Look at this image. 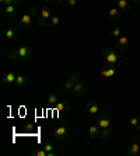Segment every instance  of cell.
<instances>
[{
  "instance_id": "11",
  "label": "cell",
  "mask_w": 140,
  "mask_h": 156,
  "mask_svg": "<svg viewBox=\"0 0 140 156\" xmlns=\"http://www.w3.org/2000/svg\"><path fill=\"white\" fill-rule=\"evenodd\" d=\"M100 131H101V128L98 127L97 124H91L90 127H88V131H87V135H88V138H91V139L100 138Z\"/></svg>"
},
{
  "instance_id": "17",
  "label": "cell",
  "mask_w": 140,
  "mask_h": 156,
  "mask_svg": "<svg viewBox=\"0 0 140 156\" xmlns=\"http://www.w3.org/2000/svg\"><path fill=\"white\" fill-rule=\"evenodd\" d=\"M128 125L130 128H135L136 131H140V120L137 117H129L128 118Z\"/></svg>"
},
{
  "instance_id": "35",
  "label": "cell",
  "mask_w": 140,
  "mask_h": 156,
  "mask_svg": "<svg viewBox=\"0 0 140 156\" xmlns=\"http://www.w3.org/2000/svg\"><path fill=\"white\" fill-rule=\"evenodd\" d=\"M133 4H140V0H132Z\"/></svg>"
},
{
  "instance_id": "6",
  "label": "cell",
  "mask_w": 140,
  "mask_h": 156,
  "mask_svg": "<svg viewBox=\"0 0 140 156\" xmlns=\"http://www.w3.org/2000/svg\"><path fill=\"white\" fill-rule=\"evenodd\" d=\"M72 93L74 96H77V97H83V96L87 94V86L80 80V82H77V83H74Z\"/></svg>"
},
{
  "instance_id": "15",
  "label": "cell",
  "mask_w": 140,
  "mask_h": 156,
  "mask_svg": "<svg viewBox=\"0 0 140 156\" xmlns=\"http://www.w3.org/2000/svg\"><path fill=\"white\" fill-rule=\"evenodd\" d=\"M55 110L59 111V113H67L69 110H70V104L67 101H60L59 100L56 104H55Z\"/></svg>"
},
{
  "instance_id": "30",
  "label": "cell",
  "mask_w": 140,
  "mask_h": 156,
  "mask_svg": "<svg viewBox=\"0 0 140 156\" xmlns=\"http://www.w3.org/2000/svg\"><path fill=\"white\" fill-rule=\"evenodd\" d=\"M27 13H28L29 16H36V13H38V9L35 7V6H31V7H28V10H27Z\"/></svg>"
},
{
  "instance_id": "3",
  "label": "cell",
  "mask_w": 140,
  "mask_h": 156,
  "mask_svg": "<svg viewBox=\"0 0 140 156\" xmlns=\"http://www.w3.org/2000/svg\"><path fill=\"white\" fill-rule=\"evenodd\" d=\"M95 122H97V125L100 128H107V127H111L112 125V118L109 114L102 113L95 117Z\"/></svg>"
},
{
  "instance_id": "38",
  "label": "cell",
  "mask_w": 140,
  "mask_h": 156,
  "mask_svg": "<svg viewBox=\"0 0 140 156\" xmlns=\"http://www.w3.org/2000/svg\"><path fill=\"white\" fill-rule=\"evenodd\" d=\"M0 3H2V4H3V3H4V0H0Z\"/></svg>"
},
{
  "instance_id": "31",
  "label": "cell",
  "mask_w": 140,
  "mask_h": 156,
  "mask_svg": "<svg viewBox=\"0 0 140 156\" xmlns=\"http://www.w3.org/2000/svg\"><path fill=\"white\" fill-rule=\"evenodd\" d=\"M36 24H38V27H46L48 26V20L39 17V18H38V21H36Z\"/></svg>"
},
{
  "instance_id": "21",
  "label": "cell",
  "mask_w": 140,
  "mask_h": 156,
  "mask_svg": "<svg viewBox=\"0 0 140 156\" xmlns=\"http://www.w3.org/2000/svg\"><path fill=\"white\" fill-rule=\"evenodd\" d=\"M58 101H59V97L56 93H48L46 94V103L49 105H55Z\"/></svg>"
},
{
  "instance_id": "7",
  "label": "cell",
  "mask_w": 140,
  "mask_h": 156,
  "mask_svg": "<svg viewBox=\"0 0 140 156\" xmlns=\"http://www.w3.org/2000/svg\"><path fill=\"white\" fill-rule=\"evenodd\" d=\"M101 72V76H104V77H114L116 75V69H115V66L114 65H109V63H105L102 68L100 69Z\"/></svg>"
},
{
  "instance_id": "16",
  "label": "cell",
  "mask_w": 140,
  "mask_h": 156,
  "mask_svg": "<svg viewBox=\"0 0 140 156\" xmlns=\"http://www.w3.org/2000/svg\"><path fill=\"white\" fill-rule=\"evenodd\" d=\"M18 54H20V58L27 59L32 55V49H31L29 47H21L20 49H18Z\"/></svg>"
},
{
  "instance_id": "4",
  "label": "cell",
  "mask_w": 140,
  "mask_h": 156,
  "mask_svg": "<svg viewBox=\"0 0 140 156\" xmlns=\"http://www.w3.org/2000/svg\"><path fill=\"white\" fill-rule=\"evenodd\" d=\"M15 77H17V75H15L13 70H6V72L2 75V84L6 87L13 86V84L15 83Z\"/></svg>"
},
{
  "instance_id": "25",
  "label": "cell",
  "mask_w": 140,
  "mask_h": 156,
  "mask_svg": "<svg viewBox=\"0 0 140 156\" xmlns=\"http://www.w3.org/2000/svg\"><path fill=\"white\" fill-rule=\"evenodd\" d=\"M73 86H74V82L70 79H66L65 84H63V91H65V93H72Z\"/></svg>"
},
{
  "instance_id": "24",
  "label": "cell",
  "mask_w": 140,
  "mask_h": 156,
  "mask_svg": "<svg viewBox=\"0 0 140 156\" xmlns=\"http://www.w3.org/2000/svg\"><path fill=\"white\" fill-rule=\"evenodd\" d=\"M67 79H70V80H73L74 83H77V82L81 80V73H80V70H73V72L69 75Z\"/></svg>"
},
{
  "instance_id": "23",
  "label": "cell",
  "mask_w": 140,
  "mask_h": 156,
  "mask_svg": "<svg viewBox=\"0 0 140 156\" xmlns=\"http://www.w3.org/2000/svg\"><path fill=\"white\" fill-rule=\"evenodd\" d=\"M116 7L119 9L121 11H129V2L128 0H121V2H118L116 3Z\"/></svg>"
},
{
  "instance_id": "28",
  "label": "cell",
  "mask_w": 140,
  "mask_h": 156,
  "mask_svg": "<svg viewBox=\"0 0 140 156\" xmlns=\"http://www.w3.org/2000/svg\"><path fill=\"white\" fill-rule=\"evenodd\" d=\"M42 148L45 149V151H46L48 153L53 151V145H52V142H50V141H46V142H45V144L42 145Z\"/></svg>"
},
{
  "instance_id": "32",
  "label": "cell",
  "mask_w": 140,
  "mask_h": 156,
  "mask_svg": "<svg viewBox=\"0 0 140 156\" xmlns=\"http://www.w3.org/2000/svg\"><path fill=\"white\" fill-rule=\"evenodd\" d=\"M9 4H14V6H18V4H20V0H4L3 6H9Z\"/></svg>"
},
{
  "instance_id": "26",
  "label": "cell",
  "mask_w": 140,
  "mask_h": 156,
  "mask_svg": "<svg viewBox=\"0 0 140 156\" xmlns=\"http://www.w3.org/2000/svg\"><path fill=\"white\" fill-rule=\"evenodd\" d=\"M109 34H111L112 37H116V38H119V37H121V34H122V31H121V27L112 26V27H111V31H109Z\"/></svg>"
},
{
  "instance_id": "12",
  "label": "cell",
  "mask_w": 140,
  "mask_h": 156,
  "mask_svg": "<svg viewBox=\"0 0 140 156\" xmlns=\"http://www.w3.org/2000/svg\"><path fill=\"white\" fill-rule=\"evenodd\" d=\"M86 110H87V113H90L91 115H97L98 113V103L95 101V100H88L86 104Z\"/></svg>"
},
{
  "instance_id": "27",
  "label": "cell",
  "mask_w": 140,
  "mask_h": 156,
  "mask_svg": "<svg viewBox=\"0 0 140 156\" xmlns=\"http://www.w3.org/2000/svg\"><path fill=\"white\" fill-rule=\"evenodd\" d=\"M9 59H10V61H17V59H20V54H18V49L10 51V54H9Z\"/></svg>"
},
{
  "instance_id": "40",
  "label": "cell",
  "mask_w": 140,
  "mask_h": 156,
  "mask_svg": "<svg viewBox=\"0 0 140 156\" xmlns=\"http://www.w3.org/2000/svg\"><path fill=\"white\" fill-rule=\"evenodd\" d=\"M139 146H140V139H139Z\"/></svg>"
},
{
  "instance_id": "9",
  "label": "cell",
  "mask_w": 140,
  "mask_h": 156,
  "mask_svg": "<svg viewBox=\"0 0 140 156\" xmlns=\"http://www.w3.org/2000/svg\"><path fill=\"white\" fill-rule=\"evenodd\" d=\"M126 153H128L129 156H139L140 155L139 142H132L130 145L126 146Z\"/></svg>"
},
{
  "instance_id": "2",
  "label": "cell",
  "mask_w": 140,
  "mask_h": 156,
  "mask_svg": "<svg viewBox=\"0 0 140 156\" xmlns=\"http://www.w3.org/2000/svg\"><path fill=\"white\" fill-rule=\"evenodd\" d=\"M69 135H70V131H69V127L66 122L59 124L53 131V138H55V141H58V142L66 141L69 138Z\"/></svg>"
},
{
  "instance_id": "19",
  "label": "cell",
  "mask_w": 140,
  "mask_h": 156,
  "mask_svg": "<svg viewBox=\"0 0 140 156\" xmlns=\"http://www.w3.org/2000/svg\"><path fill=\"white\" fill-rule=\"evenodd\" d=\"M121 10H119L118 7H112L111 10H109V18H112L114 21H119L121 20Z\"/></svg>"
},
{
  "instance_id": "37",
  "label": "cell",
  "mask_w": 140,
  "mask_h": 156,
  "mask_svg": "<svg viewBox=\"0 0 140 156\" xmlns=\"http://www.w3.org/2000/svg\"><path fill=\"white\" fill-rule=\"evenodd\" d=\"M43 2H46V3H50V2H53V0H43Z\"/></svg>"
},
{
  "instance_id": "10",
  "label": "cell",
  "mask_w": 140,
  "mask_h": 156,
  "mask_svg": "<svg viewBox=\"0 0 140 156\" xmlns=\"http://www.w3.org/2000/svg\"><path fill=\"white\" fill-rule=\"evenodd\" d=\"M18 37V30L15 28V27H13V26H9L7 28H6V33H4V38L7 41H13V40H15Z\"/></svg>"
},
{
  "instance_id": "22",
  "label": "cell",
  "mask_w": 140,
  "mask_h": 156,
  "mask_svg": "<svg viewBox=\"0 0 140 156\" xmlns=\"http://www.w3.org/2000/svg\"><path fill=\"white\" fill-rule=\"evenodd\" d=\"M52 10H50V7H48V6H43L42 10H41V17L45 18V20H49L50 17H52Z\"/></svg>"
},
{
  "instance_id": "13",
  "label": "cell",
  "mask_w": 140,
  "mask_h": 156,
  "mask_svg": "<svg viewBox=\"0 0 140 156\" xmlns=\"http://www.w3.org/2000/svg\"><path fill=\"white\" fill-rule=\"evenodd\" d=\"M31 18H32V16H29L28 13L22 14V17L20 18V28H29L31 27Z\"/></svg>"
},
{
  "instance_id": "33",
  "label": "cell",
  "mask_w": 140,
  "mask_h": 156,
  "mask_svg": "<svg viewBox=\"0 0 140 156\" xmlns=\"http://www.w3.org/2000/svg\"><path fill=\"white\" fill-rule=\"evenodd\" d=\"M24 128H25V131H35V125L32 122H27L24 125Z\"/></svg>"
},
{
  "instance_id": "36",
  "label": "cell",
  "mask_w": 140,
  "mask_h": 156,
  "mask_svg": "<svg viewBox=\"0 0 140 156\" xmlns=\"http://www.w3.org/2000/svg\"><path fill=\"white\" fill-rule=\"evenodd\" d=\"M56 3H66V0H55Z\"/></svg>"
},
{
  "instance_id": "20",
  "label": "cell",
  "mask_w": 140,
  "mask_h": 156,
  "mask_svg": "<svg viewBox=\"0 0 140 156\" xmlns=\"http://www.w3.org/2000/svg\"><path fill=\"white\" fill-rule=\"evenodd\" d=\"M59 23H60V18H59V16L53 14L52 17L49 18V20H48V26L46 27H49V28H55V27L59 26Z\"/></svg>"
},
{
  "instance_id": "34",
  "label": "cell",
  "mask_w": 140,
  "mask_h": 156,
  "mask_svg": "<svg viewBox=\"0 0 140 156\" xmlns=\"http://www.w3.org/2000/svg\"><path fill=\"white\" fill-rule=\"evenodd\" d=\"M66 4L70 6V7H74L76 4H77V0H66Z\"/></svg>"
},
{
  "instance_id": "8",
  "label": "cell",
  "mask_w": 140,
  "mask_h": 156,
  "mask_svg": "<svg viewBox=\"0 0 140 156\" xmlns=\"http://www.w3.org/2000/svg\"><path fill=\"white\" fill-rule=\"evenodd\" d=\"M17 7L18 6H14V4H9V6H4L3 7V14L4 17L7 18H14L15 14H17Z\"/></svg>"
},
{
  "instance_id": "1",
  "label": "cell",
  "mask_w": 140,
  "mask_h": 156,
  "mask_svg": "<svg viewBox=\"0 0 140 156\" xmlns=\"http://www.w3.org/2000/svg\"><path fill=\"white\" fill-rule=\"evenodd\" d=\"M119 54L121 52L116 51L115 48L112 47H105L102 48V51H101V55H102V58L105 59V63H109V65H115L119 62Z\"/></svg>"
},
{
  "instance_id": "18",
  "label": "cell",
  "mask_w": 140,
  "mask_h": 156,
  "mask_svg": "<svg viewBox=\"0 0 140 156\" xmlns=\"http://www.w3.org/2000/svg\"><path fill=\"white\" fill-rule=\"evenodd\" d=\"M27 77L24 76V75H17V77H15V83H14V86L17 87V89H21V87H24V86H27Z\"/></svg>"
},
{
  "instance_id": "5",
  "label": "cell",
  "mask_w": 140,
  "mask_h": 156,
  "mask_svg": "<svg viewBox=\"0 0 140 156\" xmlns=\"http://www.w3.org/2000/svg\"><path fill=\"white\" fill-rule=\"evenodd\" d=\"M129 45H130L129 38L125 37V35H121L118 38V41H116V44H115V49L119 51V52H125L126 49L129 48Z\"/></svg>"
},
{
  "instance_id": "39",
  "label": "cell",
  "mask_w": 140,
  "mask_h": 156,
  "mask_svg": "<svg viewBox=\"0 0 140 156\" xmlns=\"http://www.w3.org/2000/svg\"><path fill=\"white\" fill-rule=\"evenodd\" d=\"M115 2H116V3H118V2H121V0H115Z\"/></svg>"
},
{
  "instance_id": "29",
  "label": "cell",
  "mask_w": 140,
  "mask_h": 156,
  "mask_svg": "<svg viewBox=\"0 0 140 156\" xmlns=\"http://www.w3.org/2000/svg\"><path fill=\"white\" fill-rule=\"evenodd\" d=\"M34 155H36V156H48V152L43 148H41V149H36L35 152H34Z\"/></svg>"
},
{
  "instance_id": "14",
  "label": "cell",
  "mask_w": 140,
  "mask_h": 156,
  "mask_svg": "<svg viewBox=\"0 0 140 156\" xmlns=\"http://www.w3.org/2000/svg\"><path fill=\"white\" fill-rule=\"evenodd\" d=\"M114 132H115V129H114V127H107V128H101L100 131V138L102 139H108V138H111L112 135H114Z\"/></svg>"
}]
</instances>
